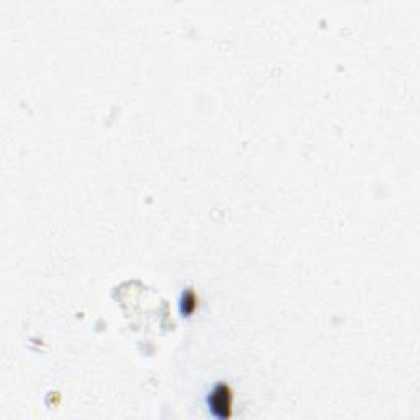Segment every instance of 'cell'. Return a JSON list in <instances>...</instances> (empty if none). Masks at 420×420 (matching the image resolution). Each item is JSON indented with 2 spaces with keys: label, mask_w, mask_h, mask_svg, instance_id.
Masks as SVG:
<instances>
[{
  "label": "cell",
  "mask_w": 420,
  "mask_h": 420,
  "mask_svg": "<svg viewBox=\"0 0 420 420\" xmlns=\"http://www.w3.org/2000/svg\"><path fill=\"white\" fill-rule=\"evenodd\" d=\"M210 411L215 417L227 419L232 414V392L225 385L217 386L209 396Z\"/></svg>",
  "instance_id": "obj_1"
}]
</instances>
